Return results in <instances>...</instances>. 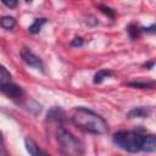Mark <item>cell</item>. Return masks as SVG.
I'll return each mask as SVG.
<instances>
[{"instance_id": "1", "label": "cell", "mask_w": 156, "mask_h": 156, "mask_svg": "<svg viewBox=\"0 0 156 156\" xmlns=\"http://www.w3.org/2000/svg\"><path fill=\"white\" fill-rule=\"evenodd\" d=\"M72 122L80 129L95 134V135H101L107 133V123L106 121L98 113H95L91 110H88L85 107H77L74 108L72 117Z\"/></svg>"}, {"instance_id": "2", "label": "cell", "mask_w": 156, "mask_h": 156, "mask_svg": "<svg viewBox=\"0 0 156 156\" xmlns=\"http://www.w3.org/2000/svg\"><path fill=\"white\" fill-rule=\"evenodd\" d=\"M57 141H58L60 152L63 155L77 156L84 152V147L82 143L63 127H58L57 129Z\"/></svg>"}, {"instance_id": "3", "label": "cell", "mask_w": 156, "mask_h": 156, "mask_svg": "<svg viewBox=\"0 0 156 156\" xmlns=\"http://www.w3.org/2000/svg\"><path fill=\"white\" fill-rule=\"evenodd\" d=\"M144 135H141L139 132H117L113 134L112 140L115 145H117L119 149L128 151V152H138L141 151V144H143Z\"/></svg>"}, {"instance_id": "4", "label": "cell", "mask_w": 156, "mask_h": 156, "mask_svg": "<svg viewBox=\"0 0 156 156\" xmlns=\"http://www.w3.org/2000/svg\"><path fill=\"white\" fill-rule=\"evenodd\" d=\"M21 57L22 60L30 67L35 68V69H39V71H43L44 69V65H43V61L28 48H23L21 50Z\"/></svg>"}, {"instance_id": "5", "label": "cell", "mask_w": 156, "mask_h": 156, "mask_svg": "<svg viewBox=\"0 0 156 156\" xmlns=\"http://www.w3.org/2000/svg\"><path fill=\"white\" fill-rule=\"evenodd\" d=\"M0 91H1L5 96H7L9 99H12V100H17V99H20V98L23 96V90H22V88L18 87L17 84L12 83V82H9V83L1 85V87H0Z\"/></svg>"}, {"instance_id": "6", "label": "cell", "mask_w": 156, "mask_h": 156, "mask_svg": "<svg viewBox=\"0 0 156 156\" xmlns=\"http://www.w3.org/2000/svg\"><path fill=\"white\" fill-rule=\"evenodd\" d=\"M150 113H151V110H150V108L144 107V106H140V107H134V108H132V110L127 113V117H128V118H144V117L150 116Z\"/></svg>"}, {"instance_id": "7", "label": "cell", "mask_w": 156, "mask_h": 156, "mask_svg": "<svg viewBox=\"0 0 156 156\" xmlns=\"http://www.w3.org/2000/svg\"><path fill=\"white\" fill-rule=\"evenodd\" d=\"M156 150V138L155 135H145L141 144V151L154 152Z\"/></svg>"}, {"instance_id": "8", "label": "cell", "mask_w": 156, "mask_h": 156, "mask_svg": "<svg viewBox=\"0 0 156 156\" xmlns=\"http://www.w3.org/2000/svg\"><path fill=\"white\" fill-rule=\"evenodd\" d=\"M24 145H26V149H27V151L29 152V155H32V156H38V155H46V152L45 151H41L40 149H39V146L32 140V139H29V138H27L26 140H24Z\"/></svg>"}, {"instance_id": "9", "label": "cell", "mask_w": 156, "mask_h": 156, "mask_svg": "<svg viewBox=\"0 0 156 156\" xmlns=\"http://www.w3.org/2000/svg\"><path fill=\"white\" fill-rule=\"evenodd\" d=\"M63 117H65V112H63V110H62L61 107H57V106L52 107V108L48 112V119H50V121L60 122V121L63 119Z\"/></svg>"}, {"instance_id": "10", "label": "cell", "mask_w": 156, "mask_h": 156, "mask_svg": "<svg viewBox=\"0 0 156 156\" xmlns=\"http://www.w3.org/2000/svg\"><path fill=\"white\" fill-rule=\"evenodd\" d=\"M46 23V18H37L29 27H28V30L32 33V34H37L40 32L41 27Z\"/></svg>"}, {"instance_id": "11", "label": "cell", "mask_w": 156, "mask_h": 156, "mask_svg": "<svg viewBox=\"0 0 156 156\" xmlns=\"http://www.w3.org/2000/svg\"><path fill=\"white\" fill-rule=\"evenodd\" d=\"M0 26L4 29H12L16 26V20L11 16H4L0 18Z\"/></svg>"}, {"instance_id": "12", "label": "cell", "mask_w": 156, "mask_h": 156, "mask_svg": "<svg viewBox=\"0 0 156 156\" xmlns=\"http://www.w3.org/2000/svg\"><path fill=\"white\" fill-rule=\"evenodd\" d=\"M111 74H112V72L108 71V69H101V71H99V72L95 73V76H94V83H95V84H100V83H102L106 78H108Z\"/></svg>"}, {"instance_id": "13", "label": "cell", "mask_w": 156, "mask_h": 156, "mask_svg": "<svg viewBox=\"0 0 156 156\" xmlns=\"http://www.w3.org/2000/svg\"><path fill=\"white\" fill-rule=\"evenodd\" d=\"M9 82H11V74L2 65H0V87Z\"/></svg>"}, {"instance_id": "14", "label": "cell", "mask_w": 156, "mask_h": 156, "mask_svg": "<svg viewBox=\"0 0 156 156\" xmlns=\"http://www.w3.org/2000/svg\"><path fill=\"white\" fill-rule=\"evenodd\" d=\"M140 32H141V29L135 24H129L127 27V33L132 39H136L140 35Z\"/></svg>"}, {"instance_id": "15", "label": "cell", "mask_w": 156, "mask_h": 156, "mask_svg": "<svg viewBox=\"0 0 156 156\" xmlns=\"http://www.w3.org/2000/svg\"><path fill=\"white\" fill-rule=\"evenodd\" d=\"M130 87H134V88H140V89H147V88H151L152 87V83H141V82H130L129 83Z\"/></svg>"}, {"instance_id": "16", "label": "cell", "mask_w": 156, "mask_h": 156, "mask_svg": "<svg viewBox=\"0 0 156 156\" xmlns=\"http://www.w3.org/2000/svg\"><path fill=\"white\" fill-rule=\"evenodd\" d=\"M1 2H2L5 6H7V7H10V9H13V7L17 6L18 0H1Z\"/></svg>"}, {"instance_id": "17", "label": "cell", "mask_w": 156, "mask_h": 156, "mask_svg": "<svg viewBox=\"0 0 156 156\" xmlns=\"http://www.w3.org/2000/svg\"><path fill=\"white\" fill-rule=\"evenodd\" d=\"M100 9H101V11L104 12V13H106L108 17H113L115 16V12L110 9V7H107V6H104V5H101L100 6Z\"/></svg>"}, {"instance_id": "18", "label": "cell", "mask_w": 156, "mask_h": 156, "mask_svg": "<svg viewBox=\"0 0 156 156\" xmlns=\"http://www.w3.org/2000/svg\"><path fill=\"white\" fill-rule=\"evenodd\" d=\"M71 45H72V46H82V45H83V39H82V38H74V39L71 41Z\"/></svg>"}, {"instance_id": "19", "label": "cell", "mask_w": 156, "mask_h": 156, "mask_svg": "<svg viewBox=\"0 0 156 156\" xmlns=\"http://www.w3.org/2000/svg\"><path fill=\"white\" fill-rule=\"evenodd\" d=\"M1 154H6L5 151V146H4V139H2V134L0 132V155Z\"/></svg>"}, {"instance_id": "20", "label": "cell", "mask_w": 156, "mask_h": 156, "mask_svg": "<svg viewBox=\"0 0 156 156\" xmlns=\"http://www.w3.org/2000/svg\"><path fill=\"white\" fill-rule=\"evenodd\" d=\"M154 65H155V62H154V61H150V62H147V63H144V67H146L147 69H151V68L154 67Z\"/></svg>"}, {"instance_id": "21", "label": "cell", "mask_w": 156, "mask_h": 156, "mask_svg": "<svg viewBox=\"0 0 156 156\" xmlns=\"http://www.w3.org/2000/svg\"><path fill=\"white\" fill-rule=\"evenodd\" d=\"M144 30H145V32H149V33H154V32H155V26L152 24V26H150V27H147V28H144Z\"/></svg>"}, {"instance_id": "22", "label": "cell", "mask_w": 156, "mask_h": 156, "mask_svg": "<svg viewBox=\"0 0 156 156\" xmlns=\"http://www.w3.org/2000/svg\"><path fill=\"white\" fill-rule=\"evenodd\" d=\"M26 1H27V2H30V1H32V0H26Z\"/></svg>"}]
</instances>
